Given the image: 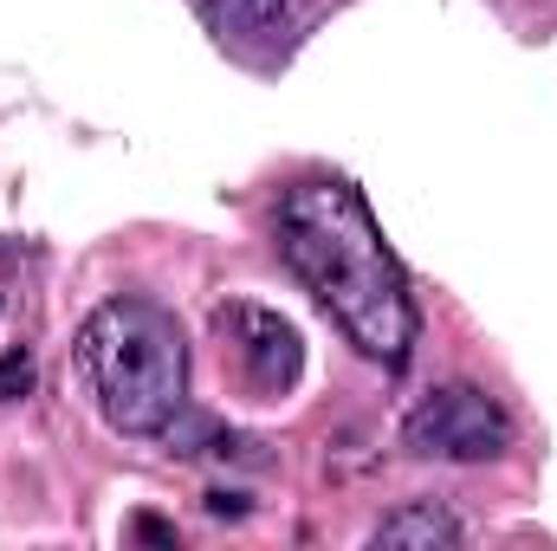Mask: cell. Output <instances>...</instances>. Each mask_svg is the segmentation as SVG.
<instances>
[{
  "label": "cell",
  "instance_id": "obj_1",
  "mask_svg": "<svg viewBox=\"0 0 557 551\" xmlns=\"http://www.w3.org/2000/svg\"><path fill=\"white\" fill-rule=\"evenodd\" d=\"M278 254L305 279V292L324 305V318L344 331V344L383 370H403L416 351V298L409 273L383 241V221L370 215L363 188L344 175H305L278 195L273 215Z\"/></svg>",
  "mask_w": 557,
  "mask_h": 551
},
{
  "label": "cell",
  "instance_id": "obj_2",
  "mask_svg": "<svg viewBox=\"0 0 557 551\" xmlns=\"http://www.w3.org/2000/svg\"><path fill=\"white\" fill-rule=\"evenodd\" d=\"M78 370L117 434H162L188 409V344L182 325L149 298H111L78 331Z\"/></svg>",
  "mask_w": 557,
  "mask_h": 551
},
{
  "label": "cell",
  "instance_id": "obj_6",
  "mask_svg": "<svg viewBox=\"0 0 557 551\" xmlns=\"http://www.w3.org/2000/svg\"><path fill=\"white\" fill-rule=\"evenodd\" d=\"M162 441L175 448V454H221V461H267L260 448L267 441H253V434H240V428H221L214 415H195L182 409L169 428H162Z\"/></svg>",
  "mask_w": 557,
  "mask_h": 551
},
{
  "label": "cell",
  "instance_id": "obj_7",
  "mask_svg": "<svg viewBox=\"0 0 557 551\" xmlns=\"http://www.w3.org/2000/svg\"><path fill=\"white\" fill-rule=\"evenodd\" d=\"M221 33H278L305 0H201Z\"/></svg>",
  "mask_w": 557,
  "mask_h": 551
},
{
  "label": "cell",
  "instance_id": "obj_4",
  "mask_svg": "<svg viewBox=\"0 0 557 551\" xmlns=\"http://www.w3.org/2000/svg\"><path fill=\"white\" fill-rule=\"evenodd\" d=\"M214 331L234 344V364H240V377H247L253 390L285 396V390L298 383V370H305V344H298V331H292L278 311L247 305V298H227V305L214 311Z\"/></svg>",
  "mask_w": 557,
  "mask_h": 551
},
{
  "label": "cell",
  "instance_id": "obj_8",
  "mask_svg": "<svg viewBox=\"0 0 557 551\" xmlns=\"http://www.w3.org/2000/svg\"><path fill=\"white\" fill-rule=\"evenodd\" d=\"M33 390V357L26 351H7L0 357V403H13V396H26Z\"/></svg>",
  "mask_w": 557,
  "mask_h": 551
},
{
  "label": "cell",
  "instance_id": "obj_5",
  "mask_svg": "<svg viewBox=\"0 0 557 551\" xmlns=\"http://www.w3.org/2000/svg\"><path fill=\"white\" fill-rule=\"evenodd\" d=\"M467 539V526L447 513V506H434V500H409V506H396V513H383L376 526H370V546H460Z\"/></svg>",
  "mask_w": 557,
  "mask_h": 551
},
{
  "label": "cell",
  "instance_id": "obj_3",
  "mask_svg": "<svg viewBox=\"0 0 557 551\" xmlns=\"http://www.w3.org/2000/svg\"><path fill=\"white\" fill-rule=\"evenodd\" d=\"M403 448L421 461H499L512 448V415L499 409V396H486L480 383H441L428 390L409 421H403Z\"/></svg>",
  "mask_w": 557,
  "mask_h": 551
}]
</instances>
